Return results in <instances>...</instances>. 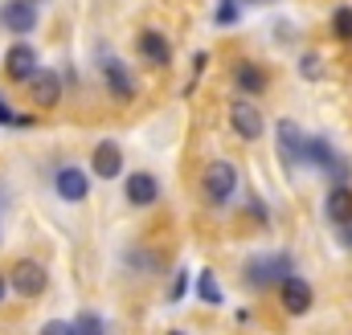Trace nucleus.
I'll return each instance as SVG.
<instances>
[{
	"mask_svg": "<svg viewBox=\"0 0 352 335\" xmlns=\"http://www.w3.org/2000/svg\"><path fill=\"white\" fill-rule=\"evenodd\" d=\"M41 335H78V327L66 323V319H50V323L41 327Z\"/></svg>",
	"mask_w": 352,
	"mask_h": 335,
	"instance_id": "412c9836",
	"label": "nucleus"
},
{
	"mask_svg": "<svg viewBox=\"0 0 352 335\" xmlns=\"http://www.w3.org/2000/svg\"><path fill=\"white\" fill-rule=\"evenodd\" d=\"M29 90H33V98H37L41 106H58V98H62V78H58L54 70H37V74L29 78Z\"/></svg>",
	"mask_w": 352,
	"mask_h": 335,
	"instance_id": "ddd939ff",
	"label": "nucleus"
},
{
	"mask_svg": "<svg viewBox=\"0 0 352 335\" xmlns=\"http://www.w3.org/2000/svg\"><path fill=\"white\" fill-rule=\"evenodd\" d=\"M316 62H320V58H303V62H299V70H303V74H311V78H320V66H316Z\"/></svg>",
	"mask_w": 352,
	"mask_h": 335,
	"instance_id": "4be33fe9",
	"label": "nucleus"
},
{
	"mask_svg": "<svg viewBox=\"0 0 352 335\" xmlns=\"http://www.w3.org/2000/svg\"><path fill=\"white\" fill-rule=\"evenodd\" d=\"M33 4H37V0H33Z\"/></svg>",
	"mask_w": 352,
	"mask_h": 335,
	"instance_id": "c85d7f7f",
	"label": "nucleus"
},
{
	"mask_svg": "<svg viewBox=\"0 0 352 335\" xmlns=\"http://www.w3.org/2000/svg\"><path fill=\"white\" fill-rule=\"evenodd\" d=\"M8 286H12L21 299H37V294L50 290V274H45L41 262L21 257V262H12V270H8Z\"/></svg>",
	"mask_w": 352,
	"mask_h": 335,
	"instance_id": "f257e3e1",
	"label": "nucleus"
},
{
	"mask_svg": "<svg viewBox=\"0 0 352 335\" xmlns=\"http://www.w3.org/2000/svg\"><path fill=\"white\" fill-rule=\"evenodd\" d=\"M102 82H107V90H111L119 102H127V98L135 94V82H131V74H127V66H123L119 58H107V62H102Z\"/></svg>",
	"mask_w": 352,
	"mask_h": 335,
	"instance_id": "9d476101",
	"label": "nucleus"
},
{
	"mask_svg": "<svg viewBox=\"0 0 352 335\" xmlns=\"http://www.w3.org/2000/svg\"><path fill=\"white\" fill-rule=\"evenodd\" d=\"M184 286H188V274H176V282H173V299H180V294H184Z\"/></svg>",
	"mask_w": 352,
	"mask_h": 335,
	"instance_id": "b1692460",
	"label": "nucleus"
},
{
	"mask_svg": "<svg viewBox=\"0 0 352 335\" xmlns=\"http://www.w3.org/2000/svg\"><path fill=\"white\" fill-rule=\"evenodd\" d=\"M201 188H205V200L209 205H226L238 192V172H234V164L213 160V164L205 168V176H201Z\"/></svg>",
	"mask_w": 352,
	"mask_h": 335,
	"instance_id": "f03ea898",
	"label": "nucleus"
},
{
	"mask_svg": "<svg viewBox=\"0 0 352 335\" xmlns=\"http://www.w3.org/2000/svg\"><path fill=\"white\" fill-rule=\"evenodd\" d=\"M0 25L8 33H33L37 29V4L33 0H8L0 8Z\"/></svg>",
	"mask_w": 352,
	"mask_h": 335,
	"instance_id": "423d86ee",
	"label": "nucleus"
},
{
	"mask_svg": "<svg viewBox=\"0 0 352 335\" xmlns=\"http://www.w3.org/2000/svg\"><path fill=\"white\" fill-rule=\"evenodd\" d=\"M135 45H140V54H144L148 62H156V66H168V62H173V49H168V41H164L156 29L140 33V41H135Z\"/></svg>",
	"mask_w": 352,
	"mask_h": 335,
	"instance_id": "2eb2a0df",
	"label": "nucleus"
},
{
	"mask_svg": "<svg viewBox=\"0 0 352 335\" xmlns=\"http://www.w3.org/2000/svg\"><path fill=\"white\" fill-rule=\"evenodd\" d=\"M0 123H25V119H16V115H12V111H8V106L0 102Z\"/></svg>",
	"mask_w": 352,
	"mask_h": 335,
	"instance_id": "393cba45",
	"label": "nucleus"
},
{
	"mask_svg": "<svg viewBox=\"0 0 352 335\" xmlns=\"http://www.w3.org/2000/svg\"><path fill=\"white\" fill-rule=\"evenodd\" d=\"M278 303H283V311L287 315H307L311 311V303H316V294H311V286L303 282V278H283L278 282Z\"/></svg>",
	"mask_w": 352,
	"mask_h": 335,
	"instance_id": "39448f33",
	"label": "nucleus"
},
{
	"mask_svg": "<svg viewBox=\"0 0 352 335\" xmlns=\"http://www.w3.org/2000/svg\"><path fill=\"white\" fill-rule=\"evenodd\" d=\"M197 294H201V303H209V307H217V303H221V290H217L213 270H205V274L197 278Z\"/></svg>",
	"mask_w": 352,
	"mask_h": 335,
	"instance_id": "a211bd4d",
	"label": "nucleus"
},
{
	"mask_svg": "<svg viewBox=\"0 0 352 335\" xmlns=\"http://www.w3.org/2000/svg\"><path fill=\"white\" fill-rule=\"evenodd\" d=\"M274 135H278V156H283V164L287 168L303 164L307 135L299 131V123H295V119H278V123H274Z\"/></svg>",
	"mask_w": 352,
	"mask_h": 335,
	"instance_id": "20e7f679",
	"label": "nucleus"
},
{
	"mask_svg": "<svg viewBox=\"0 0 352 335\" xmlns=\"http://www.w3.org/2000/svg\"><path fill=\"white\" fill-rule=\"evenodd\" d=\"M217 21H234V4H230V0L221 4V12H217Z\"/></svg>",
	"mask_w": 352,
	"mask_h": 335,
	"instance_id": "a878e982",
	"label": "nucleus"
},
{
	"mask_svg": "<svg viewBox=\"0 0 352 335\" xmlns=\"http://www.w3.org/2000/svg\"><path fill=\"white\" fill-rule=\"evenodd\" d=\"M74 327H78V335H107V323H102L98 311H82V315L74 319Z\"/></svg>",
	"mask_w": 352,
	"mask_h": 335,
	"instance_id": "6ab92c4d",
	"label": "nucleus"
},
{
	"mask_svg": "<svg viewBox=\"0 0 352 335\" xmlns=\"http://www.w3.org/2000/svg\"><path fill=\"white\" fill-rule=\"evenodd\" d=\"M332 33H336V37H352V8H336V16H332Z\"/></svg>",
	"mask_w": 352,
	"mask_h": 335,
	"instance_id": "aec40b11",
	"label": "nucleus"
},
{
	"mask_svg": "<svg viewBox=\"0 0 352 335\" xmlns=\"http://www.w3.org/2000/svg\"><path fill=\"white\" fill-rule=\"evenodd\" d=\"M234 82L242 86V94H263L266 90V74L254 66V62H242V66L234 70Z\"/></svg>",
	"mask_w": 352,
	"mask_h": 335,
	"instance_id": "f3484780",
	"label": "nucleus"
},
{
	"mask_svg": "<svg viewBox=\"0 0 352 335\" xmlns=\"http://www.w3.org/2000/svg\"><path fill=\"white\" fill-rule=\"evenodd\" d=\"M4 294H8V278L0 274V303H4Z\"/></svg>",
	"mask_w": 352,
	"mask_h": 335,
	"instance_id": "bb28decb",
	"label": "nucleus"
},
{
	"mask_svg": "<svg viewBox=\"0 0 352 335\" xmlns=\"http://www.w3.org/2000/svg\"><path fill=\"white\" fill-rule=\"evenodd\" d=\"M250 286H278L283 278H291V257L287 253H263L246 266Z\"/></svg>",
	"mask_w": 352,
	"mask_h": 335,
	"instance_id": "7ed1b4c3",
	"label": "nucleus"
},
{
	"mask_svg": "<svg viewBox=\"0 0 352 335\" xmlns=\"http://www.w3.org/2000/svg\"><path fill=\"white\" fill-rule=\"evenodd\" d=\"M230 127H234V131H238L242 139H250V143H254V139L263 135L266 123H263V115H258V106H254V102L238 98V102L230 106Z\"/></svg>",
	"mask_w": 352,
	"mask_h": 335,
	"instance_id": "0eeeda50",
	"label": "nucleus"
},
{
	"mask_svg": "<svg viewBox=\"0 0 352 335\" xmlns=\"http://www.w3.org/2000/svg\"><path fill=\"white\" fill-rule=\"evenodd\" d=\"M168 335H184V332H168Z\"/></svg>",
	"mask_w": 352,
	"mask_h": 335,
	"instance_id": "cd10ccee",
	"label": "nucleus"
},
{
	"mask_svg": "<svg viewBox=\"0 0 352 335\" xmlns=\"http://www.w3.org/2000/svg\"><path fill=\"white\" fill-rule=\"evenodd\" d=\"M90 164H94V176H102V180H111V176H119L123 172V152L111 143V139H102L98 148H94V156H90Z\"/></svg>",
	"mask_w": 352,
	"mask_h": 335,
	"instance_id": "f8f14e48",
	"label": "nucleus"
},
{
	"mask_svg": "<svg viewBox=\"0 0 352 335\" xmlns=\"http://www.w3.org/2000/svg\"><path fill=\"white\" fill-rule=\"evenodd\" d=\"M54 188H58V196H62V200L78 205V200H87L90 180H87V172H82V168H62V172H58V180H54Z\"/></svg>",
	"mask_w": 352,
	"mask_h": 335,
	"instance_id": "1a4fd4ad",
	"label": "nucleus"
},
{
	"mask_svg": "<svg viewBox=\"0 0 352 335\" xmlns=\"http://www.w3.org/2000/svg\"><path fill=\"white\" fill-rule=\"evenodd\" d=\"M4 74H8L12 82H29V78L37 74V49H33V45H12V49L4 54Z\"/></svg>",
	"mask_w": 352,
	"mask_h": 335,
	"instance_id": "6e6552de",
	"label": "nucleus"
},
{
	"mask_svg": "<svg viewBox=\"0 0 352 335\" xmlns=\"http://www.w3.org/2000/svg\"><path fill=\"white\" fill-rule=\"evenodd\" d=\"M307 164H316L320 172H340V156L332 152L328 139H307V152H303Z\"/></svg>",
	"mask_w": 352,
	"mask_h": 335,
	"instance_id": "dca6fc26",
	"label": "nucleus"
},
{
	"mask_svg": "<svg viewBox=\"0 0 352 335\" xmlns=\"http://www.w3.org/2000/svg\"><path fill=\"white\" fill-rule=\"evenodd\" d=\"M336 229H340V246H349V250H352V221L336 225Z\"/></svg>",
	"mask_w": 352,
	"mask_h": 335,
	"instance_id": "5701e85b",
	"label": "nucleus"
},
{
	"mask_svg": "<svg viewBox=\"0 0 352 335\" xmlns=\"http://www.w3.org/2000/svg\"><path fill=\"white\" fill-rule=\"evenodd\" d=\"M156 196H160V184H156L152 172H131V176H127V200H131L135 209L156 205Z\"/></svg>",
	"mask_w": 352,
	"mask_h": 335,
	"instance_id": "9b49d317",
	"label": "nucleus"
},
{
	"mask_svg": "<svg viewBox=\"0 0 352 335\" xmlns=\"http://www.w3.org/2000/svg\"><path fill=\"white\" fill-rule=\"evenodd\" d=\"M328 221L332 225H344V221H352V188L349 184H336L332 192H328Z\"/></svg>",
	"mask_w": 352,
	"mask_h": 335,
	"instance_id": "4468645a",
	"label": "nucleus"
}]
</instances>
